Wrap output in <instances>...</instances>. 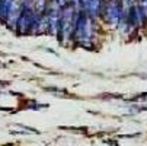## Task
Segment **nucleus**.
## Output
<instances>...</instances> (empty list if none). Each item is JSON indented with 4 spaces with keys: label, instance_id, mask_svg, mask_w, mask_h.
I'll return each mask as SVG.
<instances>
[{
    "label": "nucleus",
    "instance_id": "obj_1",
    "mask_svg": "<svg viewBox=\"0 0 147 146\" xmlns=\"http://www.w3.org/2000/svg\"><path fill=\"white\" fill-rule=\"evenodd\" d=\"M73 37L77 44L82 45H90L92 44V37H93V18L89 16L86 12L80 10L76 15L74 20V29Z\"/></svg>",
    "mask_w": 147,
    "mask_h": 146
},
{
    "label": "nucleus",
    "instance_id": "obj_4",
    "mask_svg": "<svg viewBox=\"0 0 147 146\" xmlns=\"http://www.w3.org/2000/svg\"><path fill=\"white\" fill-rule=\"evenodd\" d=\"M47 5H48L47 0H35V12L39 13V15L45 13V10H47Z\"/></svg>",
    "mask_w": 147,
    "mask_h": 146
},
{
    "label": "nucleus",
    "instance_id": "obj_2",
    "mask_svg": "<svg viewBox=\"0 0 147 146\" xmlns=\"http://www.w3.org/2000/svg\"><path fill=\"white\" fill-rule=\"evenodd\" d=\"M103 19L107 20L111 25H118L121 15H122V9H121V3L118 0H107L103 2V7H102V13Z\"/></svg>",
    "mask_w": 147,
    "mask_h": 146
},
{
    "label": "nucleus",
    "instance_id": "obj_5",
    "mask_svg": "<svg viewBox=\"0 0 147 146\" xmlns=\"http://www.w3.org/2000/svg\"><path fill=\"white\" fill-rule=\"evenodd\" d=\"M55 2H57L61 7H64L66 5H69V0H55Z\"/></svg>",
    "mask_w": 147,
    "mask_h": 146
},
{
    "label": "nucleus",
    "instance_id": "obj_3",
    "mask_svg": "<svg viewBox=\"0 0 147 146\" xmlns=\"http://www.w3.org/2000/svg\"><path fill=\"white\" fill-rule=\"evenodd\" d=\"M12 3H13V0H0V20L6 22V18L9 15Z\"/></svg>",
    "mask_w": 147,
    "mask_h": 146
}]
</instances>
